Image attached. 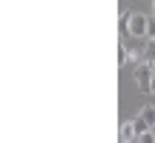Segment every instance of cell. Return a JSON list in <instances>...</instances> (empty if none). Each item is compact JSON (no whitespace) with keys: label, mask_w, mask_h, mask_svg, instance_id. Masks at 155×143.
I'll use <instances>...</instances> for the list:
<instances>
[{"label":"cell","mask_w":155,"mask_h":143,"mask_svg":"<svg viewBox=\"0 0 155 143\" xmlns=\"http://www.w3.org/2000/svg\"><path fill=\"white\" fill-rule=\"evenodd\" d=\"M127 34L129 37H147V14L129 11L127 14Z\"/></svg>","instance_id":"obj_1"},{"label":"cell","mask_w":155,"mask_h":143,"mask_svg":"<svg viewBox=\"0 0 155 143\" xmlns=\"http://www.w3.org/2000/svg\"><path fill=\"white\" fill-rule=\"evenodd\" d=\"M150 75H152L150 60H141L135 66V86H138V92H150Z\"/></svg>","instance_id":"obj_2"},{"label":"cell","mask_w":155,"mask_h":143,"mask_svg":"<svg viewBox=\"0 0 155 143\" xmlns=\"http://www.w3.org/2000/svg\"><path fill=\"white\" fill-rule=\"evenodd\" d=\"M132 123H135V132H138V135L147 132V129H152V126H155V106H144Z\"/></svg>","instance_id":"obj_3"},{"label":"cell","mask_w":155,"mask_h":143,"mask_svg":"<svg viewBox=\"0 0 155 143\" xmlns=\"http://www.w3.org/2000/svg\"><path fill=\"white\" fill-rule=\"evenodd\" d=\"M118 138H121V143H135V138H138L135 123H132V120H124L121 129H118Z\"/></svg>","instance_id":"obj_4"},{"label":"cell","mask_w":155,"mask_h":143,"mask_svg":"<svg viewBox=\"0 0 155 143\" xmlns=\"http://www.w3.org/2000/svg\"><path fill=\"white\" fill-rule=\"evenodd\" d=\"M144 60L155 63V37H147V49H144Z\"/></svg>","instance_id":"obj_5"},{"label":"cell","mask_w":155,"mask_h":143,"mask_svg":"<svg viewBox=\"0 0 155 143\" xmlns=\"http://www.w3.org/2000/svg\"><path fill=\"white\" fill-rule=\"evenodd\" d=\"M135 143H155V132H152V129H147V132H141L138 138H135Z\"/></svg>","instance_id":"obj_6"},{"label":"cell","mask_w":155,"mask_h":143,"mask_svg":"<svg viewBox=\"0 0 155 143\" xmlns=\"http://www.w3.org/2000/svg\"><path fill=\"white\" fill-rule=\"evenodd\" d=\"M147 37H155V17H147Z\"/></svg>","instance_id":"obj_7"},{"label":"cell","mask_w":155,"mask_h":143,"mask_svg":"<svg viewBox=\"0 0 155 143\" xmlns=\"http://www.w3.org/2000/svg\"><path fill=\"white\" fill-rule=\"evenodd\" d=\"M150 92L155 94V69H152V75H150Z\"/></svg>","instance_id":"obj_8"},{"label":"cell","mask_w":155,"mask_h":143,"mask_svg":"<svg viewBox=\"0 0 155 143\" xmlns=\"http://www.w3.org/2000/svg\"><path fill=\"white\" fill-rule=\"evenodd\" d=\"M152 11H155V0H152Z\"/></svg>","instance_id":"obj_9"},{"label":"cell","mask_w":155,"mask_h":143,"mask_svg":"<svg viewBox=\"0 0 155 143\" xmlns=\"http://www.w3.org/2000/svg\"><path fill=\"white\" fill-rule=\"evenodd\" d=\"M152 69H155V63H152Z\"/></svg>","instance_id":"obj_10"}]
</instances>
